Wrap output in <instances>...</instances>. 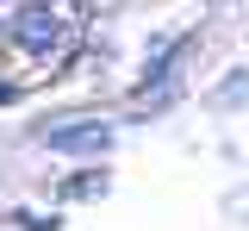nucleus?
Returning <instances> with one entry per match:
<instances>
[{"instance_id": "f257e3e1", "label": "nucleus", "mask_w": 249, "mask_h": 231, "mask_svg": "<svg viewBox=\"0 0 249 231\" xmlns=\"http://www.w3.org/2000/svg\"><path fill=\"white\" fill-rule=\"evenodd\" d=\"M37 144L44 150H62V156H100L112 144V125L106 119H56V125L37 132Z\"/></svg>"}, {"instance_id": "f03ea898", "label": "nucleus", "mask_w": 249, "mask_h": 231, "mask_svg": "<svg viewBox=\"0 0 249 231\" xmlns=\"http://www.w3.org/2000/svg\"><path fill=\"white\" fill-rule=\"evenodd\" d=\"M13 44H19L25 57H50V50L62 44V13H50V6L13 13Z\"/></svg>"}, {"instance_id": "7ed1b4c3", "label": "nucleus", "mask_w": 249, "mask_h": 231, "mask_svg": "<svg viewBox=\"0 0 249 231\" xmlns=\"http://www.w3.org/2000/svg\"><path fill=\"white\" fill-rule=\"evenodd\" d=\"M187 57H193V44H175V50H168V57H162V63L150 69V88H156V100H175L181 94V75H187Z\"/></svg>"}, {"instance_id": "20e7f679", "label": "nucleus", "mask_w": 249, "mask_h": 231, "mask_svg": "<svg viewBox=\"0 0 249 231\" xmlns=\"http://www.w3.org/2000/svg\"><path fill=\"white\" fill-rule=\"evenodd\" d=\"M93 188H106V175H75L69 181V194H93Z\"/></svg>"}, {"instance_id": "39448f33", "label": "nucleus", "mask_w": 249, "mask_h": 231, "mask_svg": "<svg viewBox=\"0 0 249 231\" xmlns=\"http://www.w3.org/2000/svg\"><path fill=\"white\" fill-rule=\"evenodd\" d=\"M13 94H19V88H13V81H6V75H0V106H6V100H13Z\"/></svg>"}]
</instances>
